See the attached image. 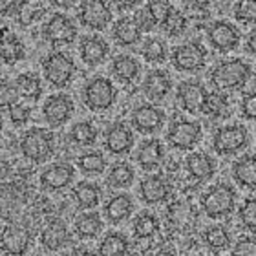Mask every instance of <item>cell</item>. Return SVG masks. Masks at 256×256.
<instances>
[{
  "instance_id": "cell-1",
  "label": "cell",
  "mask_w": 256,
  "mask_h": 256,
  "mask_svg": "<svg viewBox=\"0 0 256 256\" xmlns=\"http://www.w3.org/2000/svg\"><path fill=\"white\" fill-rule=\"evenodd\" d=\"M252 77L251 64L242 59L230 57V59L220 60L208 74L210 84L218 92H236L242 90Z\"/></svg>"
},
{
  "instance_id": "cell-2",
  "label": "cell",
  "mask_w": 256,
  "mask_h": 256,
  "mask_svg": "<svg viewBox=\"0 0 256 256\" xmlns=\"http://www.w3.org/2000/svg\"><path fill=\"white\" fill-rule=\"evenodd\" d=\"M18 146L26 160L44 163L55 154V136L48 128L33 126L20 136Z\"/></svg>"
},
{
  "instance_id": "cell-3",
  "label": "cell",
  "mask_w": 256,
  "mask_h": 256,
  "mask_svg": "<svg viewBox=\"0 0 256 256\" xmlns=\"http://www.w3.org/2000/svg\"><path fill=\"white\" fill-rule=\"evenodd\" d=\"M236 194L234 187L229 183H216L208 187L202 196V208L208 218L222 220L234 212L236 208Z\"/></svg>"
},
{
  "instance_id": "cell-4",
  "label": "cell",
  "mask_w": 256,
  "mask_h": 256,
  "mask_svg": "<svg viewBox=\"0 0 256 256\" xmlns=\"http://www.w3.org/2000/svg\"><path fill=\"white\" fill-rule=\"evenodd\" d=\"M118 99V90L106 77H92L82 88V102L92 112H104L114 106Z\"/></svg>"
},
{
  "instance_id": "cell-5",
  "label": "cell",
  "mask_w": 256,
  "mask_h": 256,
  "mask_svg": "<svg viewBox=\"0 0 256 256\" xmlns=\"http://www.w3.org/2000/svg\"><path fill=\"white\" fill-rule=\"evenodd\" d=\"M75 62L64 52H52L42 59V75L54 88H66L75 77Z\"/></svg>"
},
{
  "instance_id": "cell-6",
  "label": "cell",
  "mask_w": 256,
  "mask_h": 256,
  "mask_svg": "<svg viewBox=\"0 0 256 256\" xmlns=\"http://www.w3.org/2000/svg\"><path fill=\"white\" fill-rule=\"evenodd\" d=\"M212 150L220 156H234L249 144V132L244 124L218 126L212 134Z\"/></svg>"
},
{
  "instance_id": "cell-7",
  "label": "cell",
  "mask_w": 256,
  "mask_h": 256,
  "mask_svg": "<svg viewBox=\"0 0 256 256\" xmlns=\"http://www.w3.org/2000/svg\"><path fill=\"white\" fill-rule=\"evenodd\" d=\"M42 37L52 46H70L79 35L77 24L64 13H54L42 22Z\"/></svg>"
},
{
  "instance_id": "cell-8",
  "label": "cell",
  "mask_w": 256,
  "mask_h": 256,
  "mask_svg": "<svg viewBox=\"0 0 256 256\" xmlns=\"http://www.w3.org/2000/svg\"><path fill=\"white\" fill-rule=\"evenodd\" d=\"M208 52L203 48L202 42L198 40H188L183 42L170 52V62L178 72H185V74H194L207 64Z\"/></svg>"
},
{
  "instance_id": "cell-9",
  "label": "cell",
  "mask_w": 256,
  "mask_h": 256,
  "mask_svg": "<svg viewBox=\"0 0 256 256\" xmlns=\"http://www.w3.org/2000/svg\"><path fill=\"white\" fill-rule=\"evenodd\" d=\"M207 38L220 54L234 52L242 42L240 30L229 20H214L207 26Z\"/></svg>"
},
{
  "instance_id": "cell-10",
  "label": "cell",
  "mask_w": 256,
  "mask_h": 256,
  "mask_svg": "<svg viewBox=\"0 0 256 256\" xmlns=\"http://www.w3.org/2000/svg\"><path fill=\"white\" fill-rule=\"evenodd\" d=\"M208 94H210V92H208L207 88H205V84L200 82L198 79L182 80L176 92L180 106H182L185 112L192 114V116L203 114L205 104H207V101H208Z\"/></svg>"
},
{
  "instance_id": "cell-11",
  "label": "cell",
  "mask_w": 256,
  "mask_h": 256,
  "mask_svg": "<svg viewBox=\"0 0 256 256\" xmlns=\"http://www.w3.org/2000/svg\"><path fill=\"white\" fill-rule=\"evenodd\" d=\"M202 124L194 123V121H185V119H178L168 126L166 132V141L172 148L176 150H192L200 141H202Z\"/></svg>"
},
{
  "instance_id": "cell-12",
  "label": "cell",
  "mask_w": 256,
  "mask_h": 256,
  "mask_svg": "<svg viewBox=\"0 0 256 256\" xmlns=\"http://www.w3.org/2000/svg\"><path fill=\"white\" fill-rule=\"evenodd\" d=\"M77 18H79L80 26L92 32H102L110 26L112 22V10L106 2H99V0H88L82 2L77 10Z\"/></svg>"
},
{
  "instance_id": "cell-13",
  "label": "cell",
  "mask_w": 256,
  "mask_h": 256,
  "mask_svg": "<svg viewBox=\"0 0 256 256\" xmlns=\"http://www.w3.org/2000/svg\"><path fill=\"white\" fill-rule=\"evenodd\" d=\"M165 112L154 104H139L132 110L130 116V124H132L139 134L150 136V134L160 132L165 124Z\"/></svg>"
},
{
  "instance_id": "cell-14",
  "label": "cell",
  "mask_w": 256,
  "mask_h": 256,
  "mask_svg": "<svg viewBox=\"0 0 256 256\" xmlns=\"http://www.w3.org/2000/svg\"><path fill=\"white\" fill-rule=\"evenodd\" d=\"M74 101L66 94H54L42 104V118L52 128H59L66 124L74 114Z\"/></svg>"
},
{
  "instance_id": "cell-15",
  "label": "cell",
  "mask_w": 256,
  "mask_h": 256,
  "mask_svg": "<svg viewBox=\"0 0 256 256\" xmlns=\"http://www.w3.org/2000/svg\"><path fill=\"white\" fill-rule=\"evenodd\" d=\"M75 180V168L70 163H54V165L46 166L40 176L38 183L44 190L48 192H60L68 188Z\"/></svg>"
},
{
  "instance_id": "cell-16",
  "label": "cell",
  "mask_w": 256,
  "mask_h": 256,
  "mask_svg": "<svg viewBox=\"0 0 256 256\" xmlns=\"http://www.w3.org/2000/svg\"><path fill=\"white\" fill-rule=\"evenodd\" d=\"M33 240L32 230L24 225L13 224L4 227L2 230V252H8L11 256L26 254Z\"/></svg>"
},
{
  "instance_id": "cell-17",
  "label": "cell",
  "mask_w": 256,
  "mask_h": 256,
  "mask_svg": "<svg viewBox=\"0 0 256 256\" xmlns=\"http://www.w3.org/2000/svg\"><path fill=\"white\" fill-rule=\"evenodd\" d=\"M134 132L124 123H114L104 130V148L112 156H124L134 148Z\"/></svg>"
},
{
  "instance_id": "cell-18",
  "label": "cell",
  "mask_w": 256,
  "mask_h": 256,
  "mask_svg": "<svg viewBox=\"0 0 256 256\" xmlns=\"http://www.w3.org/2000/svg\"><path fill=\"white\" fill-rule=\"evenodd\" d=\"M172 90V79L168 72L165 70H150L148 74L144 75L143 80V94L146 96L152 104L163 102L166 96Z\"/></svg>"
},
{
  "instance_id": "cell-19",
  "label": "cell",
  "mask_w": 256,
  "mask_h": 256,
  "mask_svg": "<svg viewBox=\"0 0 256 256\" xmlns=\"http://www.w3.org/2000/svg\"><path fill=\"white\" fill-rule=\"evenodd\" d=\"M110 44L99 35H84L79 42L80 60L86 66H99L108 59Z\"/></svg>"
},
{
  "instance_id": "cell-20",
  "label": "cell",
  "mask_w": 256,
  "mask_h": 256,
  "mask_svg": "<svg viewBox=\"0 0 256 256\" xmlns=\"http://www.w3.org/2000/svg\"><path fill=\"white\" fill-rule=\"evenodd\" d=\"M172 187L163 176H146L139 183V198L146 205H158L170 198Z\"/></svg>"
},
{
  "instance_id": "cell-21",
  "label": "cell",
  "mask_w": 256,
  "mask_h": 256,
  "mask_svg": "<svg viewBox=\"0 0 256 256\" xmlns=\"http://www.w3.org/2000/svg\"><path fill=\"white\" fill-rule=\"evenodd\" d=\"M40 246L46 249L48 252H57L60 251L70 240V232L66 229V224L60 222V220H52L44 225L42 230H40Z\"/></svg>"
},
{
  "instance_id": "cell-22",
  "label": "cell",
  "mask_w": 256,
  "mask_h": 256,
  "mask_svg": "<svg viewBox=\"0 0 256 256\" xmlns=\"http://www.w3.org/2000/svg\"><path fill=\"white\" fill-rule=\"evenodd\" d=\"M136 161L143 170L160 168L161 163L165 161V146L160 139H146L139 144L138 152H136Z\"/></svg>"
},
{
  "instance_id": "cell-23",
  "label": "cell",
  "mask_w": 256,
  "mask_h": 256,
  "mask_svg": "<svg viewBox=\"0 0 256 256\" xmlns=\"http://www.w3.org/2000/svg\"><path fill=\"white\" fill-rule=\"evenodd\" d=\"M134 208H136V203H134L132 196L121 192V194H116V196H112L104 203L102 212H104V218H106L110 224L118 225L132 216Z\"/></svg>"
},
{
  "instance_id": "cell-24",
  "label": "cell",
  "mask_w": 256,
  "mask_h": 256,
  "mask_svg": "<svg viewBox=\"0 0 256 256\" xmlns=\"http://www.w3.org/2000/svg\"><path fill=\"white\" fill-rule=\"evenodd\" d=\"M185 168L194 182H208L216 172V161L205 152H192L185 160Z\"/></svg>"
},
{
  "instance_id": "cell-25",
  "label": "cell",
  "mask_w": 256,
  "mask_h": 256,
  "mask_svg": "<svg viewBox=\"0 0 256 256\" xmlns=\"http://www.w3.org/2000/svg\"><path fill=\"white\" fill-rule=\"evenodd\" d=\"M141 35H143V32H141V28L138 26V22L134 20L132 16H121V18L114 22L112 37L123 48L136 46L141 40Z\"/></svg>"
},
{
  "instance_id": "cell-26",
  "label": "cell",
  "mask_w": 256,
  "mask_h": 256,
  "mask_svg": "<svg viewBox=\"0 0 256 256\" xmlns=\"http://www.w3.org/2000/svg\"><path fill=\"white\" fill-rule=\"evenodd\" d=\"M232 180L240 187L256 190V154H246L232 163Z\"/></svg>"
},
{
  "instance_id": "cell-27",
  "label": "cell",
  "mask_w": 256,
  "mask_h": 256,
  "mask_svg": "<svg viewBox=\"0 0 256 256\" xmlns=\"http://www.w3.org/2000/svg\"><path fill=\"white\" fill-rule=\"evenodd\" d=\"M112 75L118 80H121L123 84H128V82H134V80L139 77V72H141V64L136 57L128 54H121L116 55L112 59Z\"/></svg>"
},
{
  "instance_id": "cell-28",
  "label": "cell",
  "mask_w": 256,
  "mask_h": 256,
  "mask_svg": "<svg viewBox=\"0 0 256 256\" xmlns=\"http://www.w3.org/2000/svg\"><path fill=\"white\" fill-rule=\"evenodd\" d=\"M72 196H74L77 207L84 208V210H90V208H96L97 205H99V202H101V198H102V190L97 183L80 182L74 187Z\"/></svg>"
},
{
  "instance_id": "cell-29",
  "label": "cell",
  "mask_w": 256,
  "mask_h": 256,
  "mask_svg": "<svg viewBox=\"0 0 256 256\" xmlns=\"http://www.w3.org/2000/svg\"><path fill=\"white\" fill-rule=\"evenodd\" d=\"M0 55H2V62L6 66H15L16 62H20L26 57V48L20 38L8 33L4 30V37H2V44H0Z\"/></svg>"
},
{
  "instance_id": "cell-30",
  "label": "cell",
  "mask_w": 256,
  "mask_h": 256,
  "mask_svg": "<svg viewBox=\"0 0 256 256\" xmlns=\"http://www.w3.org/2000/svg\"><path fill=\"white\" fill-rule=\"evenodd\" d=\"M74 229L79 238L90 240V238H96L102 230V220L99 212H82L75 218Z\"/></svg>"
},
{
  "instance_id": "cell-31",
  "label": "cell",
  "mask_w": 256,
  "mask_h": 256,
  "mask_svg": "<svg viewBox=\"0 0 256 256\" xmlns=\"http://www.w3.org/2000/svg\"><path fill=\"white\" fill-rule=\"evenodd\" d=\"M126 236L121 232H108L97 247V256H126L128 254Z\"/></svg>"
},
{
  "instance_id": "cell-32",
  "label": "cell",
  "mask_w": 256,
  "mask_h": 256,
  "mask_svg": "<svg viewBox=\"0 0 256 256\" xmlns=\"http://www.w3.org/2000/svg\"><path fill=\"white\" fill-rule=\"evenodd\" d=\"M15 88L18 96L30 101H38L42 96V82L35 74H20L15 79Z\"/></svg>"
},
{
  "instance_id": "cell-33",
  "label": "cell",
  "mask_w": 256,
  "mask_h": 256,
  "mask_svg": "<svg viewBox=\"0 0 256 256\" xmlns=\"http://www.w3.org/2000/svg\"><path fill=\"white\" fill-rule=\"evenodd\" d=\"M134 180H136V170L132 168V165L121 161L110 168L106 176V185L112 188H126L132 185Z\"/></svg>"
},
{
  "instance_id": "cell-34",
  "label": "cell",
  "mask_w": 256,
  "mask_h": 256,
  "mask_svg": "<svg viewBox=\"0 0 256 256\" xmlns=\"http://www.w3.org/2000/svg\"><path fill=\"white\" fill-rule=\"evenodd\" d=\"M77 168H79L82 174H86V176L102 174L104 168H106V158H104V154L97 152V150L80 154L79 158H77Z\"/></svg>"
},
{
  "instance_id": "cell-35",
  "label": "cell",
  "mask_w": 256,
  "mask_h": 256,
  "mask_svg": "<svg viewBox=\"0 0 256 256\" xmlns=\"http://www.w3.org/2000/svg\"><path fill=\"white\" fill-rule=\"evenodd\" d=\"M141 55L143 59L150 64H161L165 62L166 57H168V50H166V44L158 37H148L144 38L143 44H141Z\"/></svg>"
},
{
  "instance_id": "cell-36",
  "label": "cell",
  "mask_w": 256,
  "mask_h": 256,
  "mask_svg": "<svg viewBox=\"0 0 256 256\" xmlns=\"http://www.w3.org/2000/svg\"><path fill=\"white\" fill-rule=\"evenodd\" d=\"M97 126L92 121H79L70 130V139L77 146H92L97 141Z\"/></svg>"
},
{
  "instance_id": "cell-37",
  "label": "cell",
  "mask_w": 256,
  "mask_h": 256,
  "mask_svg": "<svg viewBox=\"0 0 256 256\" xmlns=\"http://www.w3.org/2000/svg\"><path fill=\"white\" fill-rule=\"evenodd\" d=\"M158 229H160V220H158V216L150 212H141L139 216H136L132 224L134 234L139 240H146L150 236H154Z\"/></svg>"
},
{
  "instance_id": "cell-38",
  "label": "cell",
  "mask_w": 256,
  "mask_h": 256,
  "mask_svg": "<svg viewBox=\"0 0 256 256\" xmlns=\"http://www.w3.org/2000/svg\"><path fill=\"white\" fill-rule=\"evenodd\" d=\"M203 114L208 116V118H212V119H225L230 114L229 99H227L222 92L208 94V101H207V104H205Z\"/></svg>"
},
{
  "instance_id": "cell-39",
  "label": "cell",
  "mask_w": 256,
  "mask_h": 256,
  "mask_svg": "<svg viewBox=\"0 0 256 256\" xmlns=\"http://www.w3.org/2000/svg\"><path fill=\"white\" fill-rule=\"evenodd\" d=\"M203 238H205V244H207L212 251H222L225 247L230 246V234L225 225H210L205 229L203 232Z\"/></svg>"
},
{
  "instance_id": "cell-40",
  "label": "cell",
  "mask_w": 256,
  "mask_h": 256,
  "mask_svg": "<svg viewBox=\"0 0 256 256\" xmlns=\"http://www.w3.org/2000/svg\"><path fill=\"white\" fill-rule=\"evenodd\" d=\"M161 30H163L170 38L180 37V35H183L185 30H187V16L183 15V11L174 8V10L170 11V15L166 16V20L161 24Z\"/></svg>"
},
{
  "instance_id": "cell-41",
  "label": "cell",
  "mask_w": 256,
  "mask_h": 256,
  "mask_svg": "<svg viewBox=\"0 0 256 256\" xmlns=\"http://www.w3.org/2000/svg\"><path fill=\"white\" fill-rule=\"evenodd\" d=\"M238 220L247 230L256 232V196H249L238 208Z\"/></svg>"
},
{
  "instance_id": "cell-42",
  "label": "cell",
  "mask_w": 256,
  "mask_h": 256,
  "mask_svg": "<svg viewBox=\"0 0 256 256\" xmlns=\"http://www.w3.org/2000/svg\"><path fill=\"white\" fill-rule=\"evenodd\" d=\"M234 18L242 24H256V0H244L234 4Z\"/></svg>"
},
{
  "instance_id": "cell-43",
  "label": "cell",
  "mask_w": 256,
  "mask_h": 256,
  "mask_svg": "<svg viewBox=\"0 0 256 256\" xmlns=\"http://www.w3.org/2000/svg\"><path fill=\"white\" fill-rule=\"evenodd\" d=\"M146 11L150 13V16L154 18L156 26H161L163 22L166 20V16L170 15V11L174 10V6L168 4V2H163V0H156V2H148L144 6Z\"/></svg>"
},
{
  "instance_id": "cell-44",
  "label": "cell",
  "mask_w": 256,
  "mask_h": 256,
  "mask_svg": "<svg viewBox=\"0 0 256 256\" xmlns=\"http://www.w3.org/2000/svg\"><path fill=\"white\" fill-rule=\"evenodd\" d=\"M232 256H256V236H240L232 246Z\"/></svg>"
},
{
  "instance_id": "cell-45",
  "label": "cell",
  "mask_w": 256,
  "mask_h": 256,
  "mask_svg": "<svg viewBox=\"0 0 256 256\" xmlns=\"http://www.w3.org/2000/svg\"><path fill=\"white\" fill-rule=\"evenodd\" d=\"M18 92H16L15 84H11L8 80H2V96H0V101H2V108L4 110H10L15 104H18Z\"/></svg>"
},
{
  "instance_id": "cell-46",
  "label": "cell",
  "mask_w": 256,
  "mask_h": 256,
  "mask_svg": "<svg viewBox=\"0 0 256 256\" xmlns=\"http://www.w3.org/2000/svg\"><path fill=\"white\" fill-rule=\"evenodd\" d=\"M240 114L247 121H256V92H249L242 97Z\"/></svg>"
},
{
  "instance_id": "cell-47",
  "label": "cell",
  "mask_w": 256,
  "mask_h": 256,
  "mask_svg": "<svg viewBox=\"0 0 256 256\" xmlns=\"http://www.w3.org/2000/svg\"><path fill=\"white\" fill-rule=\"evenodd\" d=\"M10 112V121L15 126H22V124H26L32 118V110L28 106H22V104H15L13 108L8 110Z\"/></svg>"
},
{
  "instance_id": "cell-48",
  "label": "cell",
  "mask_w": 256,
  "mask_h": 256,
  "mask_svg": "<svg viewBox=\"0 0 256 256\" xmlns=\"http://www.w3.org/2000/svg\"><path fill=\"white\" fill-rule=\"evenodd\" d=\"M134 20L138 22V26L141 28V32H150V30L156 26L154 18L150 16V13L146 11V8L138 10V13H136V16H134Z\"/></svg>"
},
{
  "instance_id": "cell-49",
  "label": "cell",
  "mask_w": 256,
  "mask_h": 256,
  "mask_svg": "<svg viewBox=\"0 0 256 256\" xmlns=\"http://www.w3.org/2000/svg\"><path fill=\"white\" fill-rule=\"evenodd\" d=\"M246 50H247V54L252 55L256 59V30H252L246 37Z\"/></svg>"
},
{
  "instance_id": "cell-50",
  "label": "cell",
  "mask_w": 256,
  "mask_h": 256,
  "mask_svg": "<svg viewBox=\"0 0 256 256\" xmlns=\"http://www.w3.org/2000/svg\"><path fill=\"white\" fill-rule=\"evenodd\" d=\"M138 2H119L118 4V10L123 13V11H128V10H132V8H138Z\"/></svg>"
},
{
  "instance_id": "cell-51",
  "label": "cell",
  "mask_w": 256,
  "mask_h": 256,
  "mask_svg": "<svg viewBox=\"0 0 256 256\" xmlns=\"http://www.w3.org/2000/svg\"><path fill=\"white\" fill-rule=\"evenodd\" d=\"M156 256H178L176 252H172V251H160Z\"/></svg>"
},
{
  "instance_id": "cell-52",
  "label": "cell",
  "mask_w": 256,
  "mask_h": 256,
  "mask_svg": "<svg viewBox=\"0 0 256 256\" xmlns=\"http://www.w3.org/2000/svg\"><path fill=\"white\" fill-rule=\"evenodd\" d=\"M2 256H11V254H8V252H4V254H2Z\"/></svg>"
}]
</instances>
